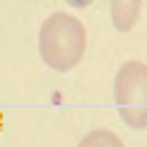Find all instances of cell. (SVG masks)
<instances>
[{"label": "cell", "mask_w": 147, "mask_h": 147, "mask_svg": "<svg viewBox=\"0 0 147 147\" xmlns=\"http://www.w3.org/2000/svg\"><path fill=\"white\" fill-rule=\"evenodd\" d=\"M87 50V32L76 16L66 11L50 13L40 26V55L45 66L53 71L66 74L74 66H79Z\"/></svg>", "instance_id": "cell-1"}, {"label": "cell", "mask_w": 147, "mask_h": 147, "mask_svg": "<svg viewBox=\"0 0 147 147\" xmlns=\"http://www.w3.org/2000/svg\"><path fill=\"white\" fill-rule=\"evenodd\" d=\"M113 100L129 129H147V63L126 61L113 79Z\"/></svg>", "instance_id": "cell-2"}, {"label": "cell", "mask_w": 147, "mask_h": 147, "mask_svg": "<svg viewBox=\"0 0 147 147\" xmlns=\"http://www.w3.org/2000/svg\"><path fill=\"white\" fill-rule=\"evenodd\" d=\"M139 13H142V3H137V0H116V3H110V21H113L116 32H131Z\"/></svg>", "instance_id": "cell-3"}, {"label": "cell", "mask_w": 147, "mask_h": 147, "mask_svg": "<svg viewBox=\"0 0 147 147\" xmlns=\"http://www.w3.org/2000/svg\"><path fill=\"white\" fill-rule=\"evenodd\" d=\"M79 147H123L121 137L116 131H110V129H95V131H89L87 137H82Z\"/></svg>", "instance_id": "cell-4"}, {"label": "cell", "mask_w": 147, "mask_h": 147, "mask_svg": "<svg viewBox=\"0 0 147 147\" xmlns=\"http://www.w3.org/2000/svg\"><path fill=\"white\" fill-rule=\"evenodd\" d=\"M0 126H3V118H0Z\"/></svg>", "instance_id": "cell-5"}]
</instances>
